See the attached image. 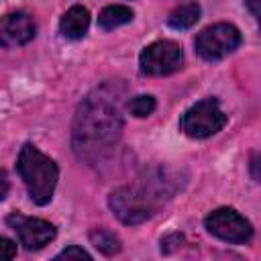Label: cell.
Segmentation results:
<instances>
[{
    "label": "cell",
    "instance_id": "obj_15",
    "mask_svg": "<svg viewBox=\"0 0 261 261\" xmlns=\"http://www.w3.org/2000/svg\"><path fill=\"white\" fill-rule=\"evenodd\" d=\"M55 259H86V261H90V259H92V255H90L88 251H84L82 247L71 245V247L63 249L59 255H55Z\"/></svg>",
    "mask_w": 261,
    "mask_h": 261
},
{
    "label": "cell",
    "instance_id": "obj_17",
    "mask_svg": "<svg viewBox=\"0 0 261 261\" xmlns=\"http://www.w3.org/2000/svg\"><path fill=\"white\" fill-rule=\"evenodd\" d=\"M0 249H2V259H14L16 257V245L10 239L2 237L0 239Z\"/></svg>",
    "mask_w": 261,
    "mask_h": 261
},
{
    "label": "cell",
    "instance_id": "obj_9",
    "mask_svg": "<svg viewBox=\"0 0 261 261\" xmlns=\"http://www.w3.org/2000/svg\"><path fill=\"white\" fill-rule=\"evenodd\" d=\"M0 37H2V45L6 47L27 45L35 37V22L22 10L8 12L0 24Z\"/></svg>",
    "mask_w": 261,
    "mask_h": 261
},
{
    "label": "cell",
    "instance_id": "obj_16",
    "mask_svg": "<svg viewBox=\"0 0 261 261\" xmlns=\"http://www.w3.org/2000/svg\"><path fill=\"white\" fill-rule=\"evenodd\" d=\"M249 173L255 181L261 184V153H255L251 159H249Z\"/></svg>",
    "mask_w": 261,
    "mask_h": 261
},
{
    "label": "cell",
    "instance_id": "obj_2",
    "mask_svg": "<svg viewBox=\"0 0 261 261\" xmlns=\"http://www.w3.org/2000/svg\"><path fill=\"white\" fill-rule=\"evenodd\" d=\"M16 171L37 206H45L51 202L59 179V167L51 157L39 151L33 143H24L18 151Z\"/></svg>",
    "mask_w": 261,
    "mask_h": 261
},
{
    "label": "cell",
    "instance_id": "obj_5",
    "mask_svg": "<svg viewBox=\"0 0 261 261\" xmlns=\"http://www.w3.org/2000/svg\"><path fill=\"white\" fill-rule=\"evenodd\" d=\"M241 41H243V37L234 24L216 22L212 27H206L202 33H198L194 47L202 59L218 61V59L230 55L241 45Z\"/></svg>",
    "mask_w": 261,
    "mask_h": 261
},
{
    "label": "cell",
    "instance_id": "obj_4",
    "mask_svg": "<svg viewBox=\"0 0 261 261\" xmlns=\"http://www.w3.org/2000/svg\"><path fill=\"white\" fill-rule=\"evenodd\" d=\"M224 124H226V114L222 112L216 98H206L196 102L179 118V128L190 139H208L216 135Z\"/></svg>",
    "mask_w": 261,
    "mask_h": 261
},
{
    "label": "cell",
    "instance_id": "obj_3",
    "mask_svg": "<svg viewBox=\"0 0 261 261\" xmlns=\"http://www.w3.org/2000/svg\"><path fill=\"white\" fill-rule=\"evenodd\" d=\"M110 210L122 224H141L151 218L155 210V196H149L147 190L135 186H120L108 198Z\"/></svg>",
    "mask_w": 261,
    "mask_h": 261
},
{
    "label": "cell",
    "instance_id": "obj_18",
    "mask_svg": "<svg viewBox=\"0 0 261 261\" xmlns=\"http://www.w3.org/2000/svg\"><path fill=\"white\" fill-rule=\"evenodd\" d=\"M247 8L255 16V20L261 24V0H247Z\"/></svg>",
    "mask_w": 261,
    "mask_h": 261
},
{
    "label": "cell",
    "instance_id": "obj_7",
    "mask_svg": "<svg viewBox=\"0 0 261 261\" xmlns=\"http://www.w3.org/2000/svg\"><path fill=\"white\" fill-rule=\"evenodd\" d=\"M204 226L210 234L226 243H247L253 237L251 222L234 208H216L204 218Z\"/></svg>",
    "mask_w": 261,
    "mask_h": 261
},
{
    "label": "cell",
    "instance_id": "obj_12",
    "mask_svg": "<svg viewBox=\"0 0 261 261\" xmlns=\"http://www.w3.org/2000/svg\"><path fill=\"white\" fill-rule=\"evenodd\" d=\"M133 20V10L122 4H110L98 14V27L102 31H112L120 24H126Z\"/></svg>",
    "mask_w": 261,
    "mask_h": 261
},
{
    "label": "cell",
    "instance_id": "obj_8",
    "mask_svg": "<svg viewBox=\"0 0 261 261\" xmlns=\"http://www.w3.org/2000/svg\"><path fill=\"white\" fill-rule=\"evenodd\" d=\"M6 224L16 232L20 245L27 249V251H37V249H43L45 245H49L57 230L51 222L43 220V218H31V216H24L20 212H12L6 216Z\"/></svg>",
    "mask_w": 261,
    "mask_h": 261
},
{
    "label": "cell",
    "instance_id": "obj_14",
    "mask_svg": "<svg viewBox=\"0 0 261 261\" xmlns=\"http://www.w3.org/2000/svg\"><path fill=\"white\" fill-rule=\"evenodd\" d=\"M155 106H157V102H155V98L149 96V94L135 96V98H130L128 104H126L128 112H130L133 116H137V118H145V116H149V114L155 110Z\"/></svg>",
    "mask_w": 261,
    "mask_h": 261
},
{
    "label": "cell",
    "instance_id": "obj_10",
    "mask_svg": "<svg viewBox=\"0 0 261 261\" xmlns=\"http://www.w3.org/2000/svg\"><path fill=\"white\" fill-rule=\"evenodd\" d=\"M88 27H90V12H88L86 6H80V4L65 10V14L59 20L61 35L65 39H71V41L82 39L88 33Z\"/></svg>",
    "mask_w": 261,
    "mask_h": 261
},
{
    "label": "cell",
    "instance_id": "obj_13",
    "mask_svg": "<svg viewBox=\"0 0 261 261\" xmlns=\"http://www.w3.org/2000/svg\"><path fill=\"white\" fill-rule=\"evenodd\" d=\"M90 241H92V245L100 251V253H104V255H116L120 249H122V243H120V239H118V234H114L112 230H108V228H94V230H90Z\"/></svg>",
    "mask_w": 261,
    "mask_h": 261
},
{
    "label": "cell",
    "instance_id": "obj_11",
    "mask_svg": "<svg viewBox=\"0 0 261 261\" xmlns=\"http://www.w3.org/2000/svg\"><path fill=\"white\" fill-rule=\"evenodd\" d=\"M200 18V6L198 2H186V4H179L177 8H173L167 16V24L171 29H177V31H184V29H190L198 22Z\"/></svg>",
    "mask_w": 261,
    "mask_h": 261
},
{
    "label": "cell",
    "instance_id": "obj_19",
    "mask_svg": "<svg viewBox=\"0 0 261 261\" xmlns=\"http://www.w3.org/2000/svg\"><path fill=\"white\" fill-rule=\"evenodd\" d=\"M8 194V179H6V173L2 171V194H0V200H4Z\"/></svg>",
    "mask_w": 261,
    "mask_h": 261
},
{
    "label": "cell",
    "instance_id": "obj_1",
    "mask_svg": "<svg viewBox=\"0 0 261 261\" xmlns=\"http://www.w3.org/2000/svg\"><path fill=\"white\" fill-rule=\"evenodd\" d=\"M126 88L120 82H104L80 104L73 118L71 145L77 157L94 161L104 155L122 133V104Z\"/></svg>",
    "mask_w": 261,
    "mask_h": 261
},
{
    "label": "cell",
    "instance_id": "obj_6",
    "mask_svg": "<svg viewBox=\"0 0 261 261\" xmlns=\"http://www.w3.org/2000/svg\"><path fill=\"white\" fill-rule=\"evenodd\" d=\"M184 63V51L175 41H155L139 55V67L147 75H169Z\"/></svg>",
    "mask_w": 261,
    "mask_h": 261
}]
</instances>
